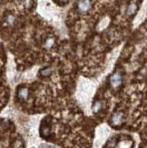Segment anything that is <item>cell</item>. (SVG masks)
Returning a JSON list of instances; mask_svg holds the SVG:
<instances>
[{"mask_svg":"<svg viewBox=\"0 0 147 148\" xmlns=\"http://www.w3.org/2000/svg\"><path fill=\"white\" fill-rule=\"evenodd\" d=\"M77 7L81 13H86L92 8V3L90 0H80L78 2Z\"/></svg>","mask_w":147,"mask_h":148,"instance_id":"1","label":"cell"},{"mask_svg":"<svg viewBox=\"0 0 147 148\" xmlns=\"http://www.w3.org/2000/svg\"><path fill=\"white\" fill-rule=\"evenodd\" d=\"M123 82V77L119 74H115L110 78V84L113 87H118Z\"/></svg>","mask_w":147,"mask_h":148,"instance_id":"2","label":"cell"},{"mask_svg":"<svg viewBox=\"0 0 147 148\" xmlns=\"http://www.w3.org/2000/svg\"><path fill=\"white\" fill-rule=\"evenodd\" d=\"M124 121V115L121 113H114L112 116V123L114 125H121Z\"/></svg>","mask_w":147,"mask_h":148,"instance_id":"3","label":"cell"},{"mask_svg":"<svg viewBox=\"0 0 147 148\" xmlns=\"http://www.w3.org/2000/svg\"><path fill=\"white\" fill-rule=\"evenodd\" d=\"M28 95H29V92H28V89L26 88V87H21L17 92V96L20 100H26L28 98Z\"/></svg>","mask_w":147,"mask_h":148,"instance_id":"4","label":"cell"},{"mask_svg":"<svg viewBox=\"0 0 147 148\" xmlns=\"http://www.w3.org/2000/svg\"><path fill=\"white\" fill-rule=\"evenodd\" d=\"M40 134L43 137H47L50 135V126L43 123L40 127Z\"/></svg>","mask_w":147,"mask_h":148,"instance_id":"5","label":"cell"},{"mask_svg":"<svg viewBox=\"0 0 147 148\" xmlns=\"http://www.w3.org/2000/svg\"><path fill=\"white\" fill-rule=\"evenodd\" d=\"M39 74L42 76H48L52 74V69H51L50 67H45V68L41 69Z\"/></svg>","mask_w":147,"mask_h":148,"instance_id":"6","label":"cell"},{"mask_svg":"<svg viewBox=\"0 0 147 148\" xmlns=\"http://www.w3.org/2000/svg\"><path fill=\"white\" fill-rule=\"evenodd\" d=\"M102 108H103V104H102V103L101 102H96L93 106L94 113H98V112H100L102 110Z\"/></svg>","mask_w":147,"mask_h":148,"instance_id":"7","label":"cell"},{"mask_svg":"<svg viewBox=\"0 0 147 148\" xmlns=\"http://www.w3.org/2000/svg\"><path fill=\"white\" fill-rule=\"evenodd\" d=\"M115 145H116V139L115 138H111L106 143V148H114Z\"/></svg>","mask_w":147,"mask_h":148,"instance_id":"8","label":"cell"},{"mask_svg":"<svg viewBox=\"0 0 147 148\" xmlns=\"http://www.w3.org/2000/svg\"><path fill=\"white\" fill-rule=\"evenodd\" d=\"M135 9H136L135 5H131L128 8V12H129V14H133V13L135 12Z\"/></svg>","mask_w":147,"mask_h":148,"instance_id":"9","label":"cell"},{"mask_svg":"<svg viewBox=\"0 0 147 148\" xmlns=\"http://www.w3.org/2000/svg\"><path fill=\"white\" fill-rule=\"evenodd\" d=\"M39 148H58V147L54 146V145H47V144H42V145H40V147H39Z\"/></svg>","mask_w":147,"mask_h":148,"instance_id":"10","label":"cell"},{"mask_svg":"<svg viewBox=\"0 0 147 148\" xmlns=\"http://www.w3.org/2000/svg\"><path fill=\"white\" fill-rule=\"evenodd\" d=\"M53 45H54V41H53V40H49L48 42H47V44H46V46H47V47L49 48V47H51Z\"/></svg>","mask_w":147,"mask_h":148,"instance_id":"11","label":"cell"},{"mask_svg":"<svg viewBox=\"0 0 147 148\" xmlns=\"http://www.w3.org/2000/svg\"><path fill=\"white\" fill-rule=\"evenodd\" d=\"M61 2H63V3H67L68 2V0H60Z\"/></svg>","mask_w":147,"mask_h":148,"instance_id":"12","label":"cell"}]
</instances>
